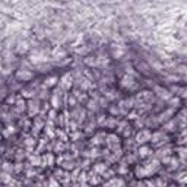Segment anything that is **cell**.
<instances>
[{
	"label": "cell",
	"mask_w": 187,
	"mask_h": 187,
	"mask_svg": "<svg viewBox=\"0 0 187 187\" xmlns=\"http://www.w3.org/2000/svg\"><path fill=\"white\" fill-rule=\"evenodd\" d=\"M0 140H2V137H0Z\"/></svg>",
	"instance_id": "30bf717a"
},
{
	"label": "cell",
	"mask_w": 187,
	"mask_h": 187,
	"mask_svg": "<svg viewBox=\"0 0 187 187\" xmlns=\"http://www.w3.org/2000/svg\"><path fill=\"white\" fill-rule=\"evenodd\" d=\"M61 86L66 88V89L72 86V77H70V75H66V76L61 77Z\"/></svg>",
	"instance_id": "3957f363"
},
{
	"label": "cell",
	"mask_w": 187,
	"mask_h": 187,
	"mask_svg": "<svg viewBox=\"0 0 187 187\" xmlns=\"http://www.w3.org/2000/svg\"><path fill=\"white\" fill-rule=\"evenodd\" d=\"M16 77L21 79V80H29V79H32V73L28 72V70H18Z\"/></svg>",
	"instance_id": "7a4b0ae2"
},
{
	"label": "cell",
	"mask_w": 187,
	"mask_h": 187,
	"mask_svg": "<svg viewBox=\"0 0 187 187\" xmlns=\"http://www.w3.org/2000/svg\"><path fill=\"white\" fill-rule=\"evenodd\" d=\"M116 140L119 142V137H116L114 135H111V136H108V140H107V143H108L111 148H116V146L119 145V143H116Z\"/></svg>",
	"instance_id": "277c9868"
},
{
	"label": "cell",
	"mask_w": 187,
	"mask_h": 187,
	"mask_svg": "<svg viewBox=\"0 0 187 187\" xmlns=\"http://www.w3.org/2000/svg\"><path fill=\"white\" fill-rule=\"evenodd\" d=\"M0 180H2L3 183H9V181L12 180V175H9L8 172H3L2 175H0Z\"/></svg>",
	"instance_id": "52a82bcc"
},
{
	"label": "cell",
	"mask_w": 187,
	"mask_h": 187,
	"mask_svg": "<svg viewBox=\"0 0 187 187\" xmlns=\"http://www.w3.org/2000/svg\"><path fill=\"white\" fill-rule=\"evenodd\" d=\"M149 154H151V149H149L148 146H142V148L139 149V155H140L142 158H143V156H148Z\"/></svg>",
	"instance_id": "8992f818"
},
{
	"label": "cell",
	"mask_w": 187,
	"mask_h": 187,
	"mask_svg": "<svg viewBox=\"0 0 187 187\" xmlns=\"http://www.w3.org/2000/svg\"><path fill=\"white\" fill-rule=\"evenodd\" d=\"M123 83V86H132L133 85V77L132 76H126V77H123V80H121Z\"/></svg>",
	"instance_id": "5b68a950"
},
{
	"label": "cell",
	"mask_w": 187,
	"mask_h": 187,
	"mask_svg": "<svg viewBox=\"0 0 187 187\" xmlns=\"http://www.w3.org/2000/svg\"><path fill=\"white\" fill-rule=\"evenodd\" d=\"M0 130H2V124H0Z\"/></svg>",
	"instance_id": "9c48e42d"
},
{
	"label": "cell",
	"mask_w": 187,
	"mask_h": 187,
	"mask_svg": "<svg viewBox=\"0 0 187 187\" xmlns=\"http://www.w3.org/2000/svg\"><path fill=\"white\" fill-rule=\"evenodd\" d=\"M57 80H59L57 77H50V79H45V86H54Z\"/></svg>",
	"instance_id": "ba28073f"
},
{
	"label": "cell",
	"mask_w": 187,
	"mask_h": 187,
	"mask_svg": "<svg viewBox=\"0 0 187 187\" xmlns=\"http://www.w3.org/2000/svg\"><path fill=\"white\" fill-rule=\"evenodd\" d=\"M151 139H152V135H151L149 130H142V132H139L137 136H136V142L140 143V145H145V143H146L148 140H151Z\"/></svg>",
	"instance_id": "6da1fadb"
}]
</instances>
